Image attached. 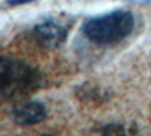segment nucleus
<instances>
[{"label": "nucleus", "mask_w": 151, "mask_h": 136, "mask_svg": "<svg viewBox=\"0 0 151 136\" xmlns=\"http://www.w3.org/2000/svg\"><path fill=\"white\" fill-rule=\"evenodd\" d=\"M41 76L33 67L17 59L2 58L0 60V89L6 98L21 100L38 91Z\"/></svg>", "instance_id": "f257e3e1"}, {"label": "nucleus", "mask_w": 151, "mask_h": 136, "mask_svg": "<svg viewBox=\"0 0 151 136\" xmlns=\"http://www.w3.org/2000/svg\"><path fill=\"white\" fill-rule=\"evenodd\" d=\"M134 27V17L127 11H115L107 15L91 18L85 23L83 32L95 44H115L129 36Z\"/></svg>", "instance_id": "f03ea898"}, {"label": "nucleus", "mask_w": 151, "mask_h": 136, "mask_svg": "<svg viewBox=\"0 0 151 136\" xmlns=\"http://www.w3.org/2000/svg\"><path fill=\"white\" fill-rule=\"evenodd\" d=\"M68 29L58 20H44L33 27L36 42L44 48H58L67 40Z\"/></svg>", "instance_id": "7ed1b4c3"}, {"label": "nucleus", "mask_w": 151, "mask_h": 136, "mask_svg": "<svg viewBox=\"0 0 151 136\" xmlns=\"http://www.w3.org/2000/svg\"><path fill=\"white\" fill-rule=\"evenodd\" d=\"M47 118V109L40 101H23L18 103L12 110V119L18 126L38 124Z\"/></svg>", "instance_id": "20e7f679"}, {"label": "nucleus", "mask_w": 151, "mask_h": 136, "mask_svg": "<svg viewBox=\"0 0 151 136\" xmlns=\"http://www.w3.org/2000/svg\"><path fill=\"white\" fill-rule=\"evenodd\" d=\"M91 136H144L134 124H107L94 130Z\"/></svg>", "instance_id": "39448f33"}, {"label": "nucleus", "mask_w": 151, "mask_h": 136, "mask_svg": "<svg viewBox=\"0 0 151 136\" xmlns=\"http://www.w3.org/2000/svg\"><path fill=\"white\" fill-rule=\"evenodd\" d=\"M33 0H8V3L12 6H17V5H23V3H30Z\"/></svg>", "instance_id": "423d86ee"}, {"label": "nucleus", "mask_w": 151, "mask_h": 136, "mask_svg": "<svg viewBox=\"0 0 151 136\" xmlns=\"http://www.w3.org/2000/svg\"><path fill=\"white\" fill-rule=\"evenodd\" d=\"M42 136H52V135H42Z\"/></svg>", "instance_id": "0eeeda50"}]
</instances>
